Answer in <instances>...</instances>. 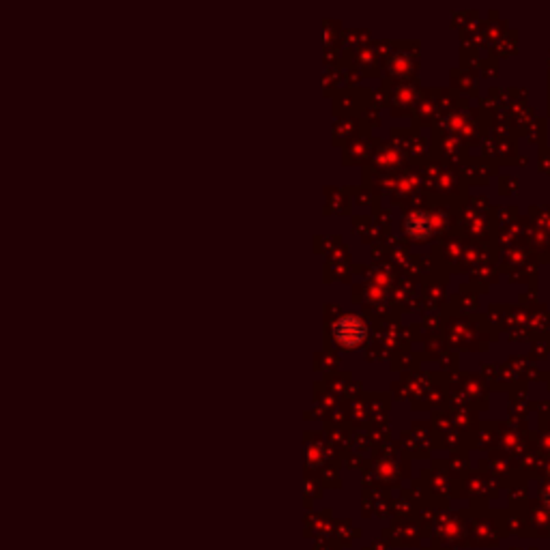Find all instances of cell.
<instances>
[{
	"instance_id": "obj_1",
	"label": "cell",
	"mask_w": 550,
	"mask_h": 550,
	"mask_svg": "<svg viewBox=\"0 0 550 550\" xmlns=\"http://www.w3.org/2000/svg\"><path fill=\"white\" fill-rule=\"evenodd\" d=\"M421 536L417 525L409 522V520H396L394 525H389L381 531V538L389 544V546H396V548H413V546H419L421 542Z\"/></svg>"
},
{
	"instance_id": "obj_2",
	"label": "cell",
	"mask_w": 550,
	"mask_h": 550,
	"mask_svg": "<svg viewBox=\"0 0 550 550\" xmlns=\"http://www.w3.org/2000/svg\"><path fill=\"white\" fill-rule=\"evenodd\" d=\"M331 518V511H325V514H312V516L306 518V531L304 536L308 540H314V542H323V540H333V522L329 520Z\"/></svg>"
},
{
	"instance_id": "obj_3",
	"label": "cell",
	"mask_w": 550,
	"mask_h": 550,
	"mask_svg": "<svg viewBox=\"0 0 550 550\" xmlns=\"http://www.w3.org/2000/svg\"><path fill=\"white\" fill-rule=\"evenodd\" d=\"M335 333H338V342H342V346H352L363 338V325L355 318H346L338 325Z\"/></svg>"
},
{
	"instance_id": "obj_4",
	"label": "cell",
	"mask_w": 550,
	"mask_h": 550,
	"mask_svg": "<svg viewBox=\"0 0 550 550\" xmlns=\"http://www.w3.org/2000/svg\"><path fill=\"white\" fill-rule=\"evenodd\" d=\"M357 538H361V531L355 529L350 520H335L333 522V540L338 542L342 548H350Z\"/></svg>"
},
{
	"instance_id": "obj_5",
	"label": "cell",
	"mask_w": 550,
	"mask_h": 550,
	"mask_svg": "<svg viewBox=\"0 0 550 550\" xmlns=\"http://www.w3.org/2000/svg\"><path fill=\"white\" fill-rule=\"evenodd\" d=\"M314 550H344L335 540H323V542H316L314 544Z\"/></svg>"
},
{
	"instance_id": "obj_6",
	"label": "cell",
	"mask_w": 550,
	"mask_h": 550,
	"mask_svg": "<svg viewBox=\"0 0 550 550\" xmlns=\"http://www.w3.org/2000/svg\"><path fill=\"white\" fill-rule=\"evenodd\" d=\"M368 550H392V546H389L383 538H377L374 542H372L370 546H366Z\"/></svg>"
},
{
	"instance_id": "obj_7",
	"label": "cell",
	"mask_w": 550,
	"mask_h": 550,
	"mask_svg": "<svg viewBox=\"0 0 550 550\" xmlns=\"http://www.w3.org/2000/svg\"><path fill=\"white\" fill-rule=\"evenodd\" d=\"M363 550H368V548H363Z\"/></svg>"
}]
</instances>
